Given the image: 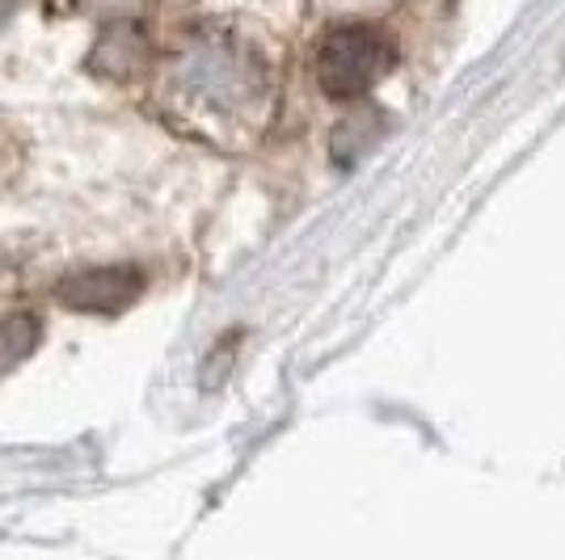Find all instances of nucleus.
Listing matches in <instances>:
<instances>
[{
	"label": "nucleus",
	"instance_id": "f257e3e1",
	"mask_svg": "<svg viewBox=\"0 0 565 560\" xmlns=\"http://www.w3.org/2000/svg\"><path fill=\"white\" fill-rule=\"evenodd\" d=\"M384 64H388V47L376 30L347 25L326 39L317 72H321V85L330 97H359L384 72Z\"/></svg>",
	"mask_w": 565,
	"mask_h": 560
},
{
	"label": "nucleus",
	"instance_id": "f03ea898",
	"mask_svg": "<svg viewBox=\"0 0 565 560\" xmlns=\"http://www.w3.org/2000/svg\"><path fill=\"white\" fill-rule=\"evenodd\" d=\"M140 295V274L127 266H106V270H81L72 279L60 282L55 300L72 312H94V316H110L122 312Z\"/></svg>",
	"mask_w": 565,
	"mask_h": 560
},
{
	"label": "nucleus",
	"instance_id": "7ed1b4c3",
	"mask_svg": "<svg viewBox=\"0 0 565 560\" xmlns=\"http://www.w3.org/2000/svg\"><path fill=\"white\" fill-rule=\"evenodd\" d=\"M39 316H9L0 321V375L18 367L25 354L39 346Z\"/></svg>",
	"mask_w": 565,
	"mask_h": 560
}]
</instances>
